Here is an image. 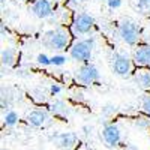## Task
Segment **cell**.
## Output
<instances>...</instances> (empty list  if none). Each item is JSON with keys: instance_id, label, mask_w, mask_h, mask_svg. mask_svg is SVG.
<instances>
[{"instance_id": "cell-3", "label": "cell", "mask_w": 150, "mask_h": 150, "mask_svg": "<svg viewBox=\"0 0 150 150\" xmlns=\"http://www.w3.org/2000/svg\"><path fill=\"white\" fill-rule=\"evenodd\" d=\"M119 36L120 39L128 45H137L140 41V27L132 20H122L119 24Z\"/></svg>"}, {"instance_id": "cell-14", "label": "cell", "mask_w": 150, "mask_h": 150, "mask_svg": "<svg viewBox=\"0 0 150 150\" xmlns=\"http://www.w3.org/2000/svg\"><path fill=\"white\" fill-rule=\"evenodd\" d=\"M135 83L138 84L141 89L150 90V72L149 71H138L135 74Z\"/></svg>"}, {"instance_id": "cell-18", "label": "cell", "mask_w": 150, "mask_h": 150, "mask_svg": "<svg viewBox=\"0 0 150 150\" xmlns=\"http://www.w3.org/2000/svg\"><path fill=\"white\" fill-rule=\"evenodd\" d=\"M51 63H53L54 66L65 65V63H66V56H63V54H56V56H53V57H51Z\"/></svg>"}, {"instance_id": "cell-25", "label": "cell", "mask_w": 150, "mask_h": 150, "mask_svg": "<svg viewBox=\"0 0 150 150\" xmlns=\"http://www.w3.org/2000/svg\"><path fill=\"white\" fill-rule=\"evenodd\" d=\"M2 2H3V0H2Z\"/></svg>"}, {"instance_id": "cell-22", "label": "cell", "mask_w": 150, "mask_h": 150, "mask_svg": "<svg viewBox=\"0 0 150 150\" xmlns=\"http://www.w3.org/2000/svg\"><path fill=\"white\" fill-rule=\"evenodd\" d=\"M107 5L111 9H117L122 6V0H107Z\"/></svg>"}, {"instance_id": "cell-4", "label": "cell", "mask_w": 150, "mask_h": 150, "mask_svg": "<svg viewBox=\"0 0 150 150\" xmlns=\"http://www.w3.org/2000/svg\"><path fill=\"white\" fill-rule=\"evenodd\" d=\"M111 68H112V72H114L117 77L120 78H126L131 75V71H132V62L131 59L123 54V53H114L111 57Z\"/></svg>"}, {"instance_id": "cell-24", "label": "cell", "mask_w": 150, "mask_h": 150, "mask_svg": "<svg viewBox=\"0 0 150 150\" xmlns=\"http://www.w3.org/2000/svg\"><path fill=\"white\" fill-rule=\"evenodd\" d=\"M83 131H84V134H86V135H89V134L92 132V128H89V126H84V128H83Z\"/></svg>"}, {"instance_id": "cell-9", "label": "cell", "mask_w": 150, "mask_h": 150, "mask_svg": "<svg viewBox=\"0 0 150 150\" xmlns=\"http://www.w3.org/2000/svg\"><path fill=\"white\" fill-rule=\"evenodd\" d=\"M120 138H122V135H120V131H119V128L116 126V125L108 123V125H105V126L102 128V140L107 144V147L119 146Z\"/></svg>"}, {"instance_id": "cell-23", "label": "cell", "mask_w": 150, "mask_h": 150, "mask_svg": "<svg viewBox=\"0 0 150 150\" xmlns=\"http://www.w3.org/2000/svg\"><path fill=\"white\" fill-rule=\"evenodd\" d=\"M60 92H62V87L59 84H51V87H50V93H51V96H57Z\"/></svg>"}, {"instance_id": "cell-15", "label": "cell", "mask_w": 150, "mask_h": 150, "mask_svg": "<svg viewBox=\"0 0 150 150\" xmlns=\"http://www.w3.org/2000/svg\"><path fill=\"white\" fill-rule=\"evenodd\" d=\"M131 5L141 14H150V0H131Z\"/></svg>"}, {"instance_id": "cell-5", "label": "cell", "mask_w": 150, "mask_h": 150, "mask_svg": "<svg viewBox=\"0 0 150 150\" xmlns=\"http://www.w3.org/2000/svg\"><path fill=\"white\" fill-rule=\"evenodd\" d=\"M75 78H77L78 83L81 84H86V86H89V84H93L96 81H99V78H101V74H99L98 68L92 63H84L81 65L77 72H75Z\"/></svg>"}, {"instance_id": "cell-13", "label": "cell", "mask_w": 150, "mask_h": 150, "mask_svg": "<svg viewBox=\"0 0 150 150\" xmlns=\"http://www.w3.org/2000/svg\"><path fill=\"white\" fill-rule=\"evenodd\" d=\"M15 59H17V51L12 47H6L2 50V54H0V60H2V66L11 68L14 66L15 63Z\"/></svg>"}, {"instance_id": "cell-8", "label": "cell", "mask_w": 150, "mask_h": 150, "mask_svg": "<svg viewBox=\"0 0 150 150\" xmlns=\"http://www.w3.org/2000/svg\"><path fill=\"white\" fill-rule=\"evenodd\" d=\"M53 141L60 150H72L78 141V135L75 132H62L54 137Z\"/></svg>"}, {"instance_id": "cell-10", "label": "cell", "mask_w": 150, "mask_h": 150, "mask_svg": "<svg viewBox=\"0 0 150 150\" xmlns=\"http://www.w3.org/2000/svg\"><path fill=\"white\" fill-rule=\"evenodd\" d=\"M26 120H27V123L30 125V126L41 128V126H44V125L47 123V120H48V112L45 110H33V111H30L29 114H27Z\"/></svg>"}, {"instance_id": "cell-17", "label": "cell", "mask_w": 150, "mask_h": 150, "mask_svg": "<svg viewBox=\"0 0 150 150\" xmlns=\"http://www.w3.org/2000/svg\"><path fill=\"white\" fill-rule=\"evenodd\" d=\"M36 60H38V63L42 65V66H50V65H53V63H51V57H48V56H47V54H44V53L38 54Z\"/></svg>"}, {"instance_id": "cell-1", "label": "cell", "mask_w": 150, "mask_h": 150, "mask_svg": "<svg viewBox=\"0 0 150 150\" xmlns=\"http://www.w3.org/2000/svg\"><path fill=\"white\" fill-rule=\"evenodd\" d=\"M42 42L47 48L60 51V50H66L69 47L71 35L65 29H54V30H50L48 33H45Z\"/></svg>"}, {"instance_id": "cell-6", "label": "cell", "mask_w": 150, "mask_h": 150, "mask_svg": "<svg viewBox=\"0 0 150 150\" xmlns=\"http://www.w3.org/2000/svg\"><path fill=\"white\" fill-rule=\"evenodd\" d=\"M95 26V20L92 15L86 14V12H78L74 15L72 21V30L75 35H87Z\"/></svg>"}, {"instance_id": "cell-11", "label": "cell", "mask_w": 150, "mask_h": 150, "mask_svg": "<svg viewBox=\"0 0 150 150\" xmlns=\"http://www.w3.org/2000/svg\"><path fill=\"white\" fill-rule=\"evenodd\" d=\"M134 60L140 66H150V45H141L135 50Z\"/></svg>"}, {"instance_id": "cell-21", "label": "cell", "mask_w": 150, "mask_h": 150, "mask_svg": "<svg viewBox=\"0 0 150 150\" xmlns=\"http://www.w3.org/2000/svg\"><path fill=\"white\" fill-rule=\"evenodd\" d=\"M84 2H86V0H68V6L72 8V9H78Z\"/></svg>"}, {"instance_id": "cell-16", "label": "cell", "mask_w": 150, "mask_h": 150, "mask_svg": "<svg viewBox=\"0 0 150 150\" xmlns=\"http://www.w3.org/2000/svg\"><path fill=\"white\" fill-rule=\"evenodd\" d=\"M3 123H5V126H8V128L15 126V125L18 123V114L15 111H12V110H8L5 117H3Z\"/></svg>"}, {"instance_id": "cell-19", "label": "cell", "mask_w": 150, "mask_h": 150, "mask_svg": "<svg viewBox=\"0 0 150 150\" xmlns=\"http://www.w3.org/2000/svg\"><path fill=\"white\" fill-rule=\"evenodd\" d=\"M141 110L146 112V114L150 117V95L143 98V102H141Z\"/></svg>"}, {"instance_id": "cell-20", "label": "cell", "mask_w": 150, "mask_h": 150, "mask_svg": "<svg viewBox=\"0 0 150 150\" xmlns=\"http://www.w3.org/2000/svg\"><path fill=\"white\" fill-rule=\"evenodd\" d=\"M116 112V105H105V107H102V110H101V114L102 116H111V114H114Z\"/></svg>"}, {"instance_id": "cell-2", "label": "cell", "mask_w": 150, "mask_h": 150, "mask_svg": "<svg viewBox=\"0 0 150 150\" xmlns=\"http://www.w3.org/2000/svg\"><path fill=\"white\" fill-rule=\"evenodd\" d=\"M95 48V39L93 38H87V39H81L74 42L72 47L69 48V56L75 62H81V63H87L93 54Z\"/></svg>"}, {"instance_id": "cell-7", "label": "cell", "mask_w": 150, "mask_h": 150, "mask_svg": "<svg viewBox=\"0 0 150 150\" xmlns=\"http://www.w3.org/2000/svg\"><path fill=\"white\" fill-rule=\"evenodd\" d=\"M30 11L36 18L45 20L53 15V5L50 0H35L30 6Z\"/></svg>"}, {"instance_id": "cell-12", "label": "cell", "mask_w": 150, "mask_h": 150, "mask_svg": "<svg viewBox=\"0 0 150 150\" xmlns=\"http://www.w3.org/2000/svg\"><path fill=\"white\" fill-rule=\"evenodd\" d=\"M50 111L56 116H62V117H66L71 114V108L65 101H60V99H54V102L50 104Z\"/></svg>"}]
</instances>
